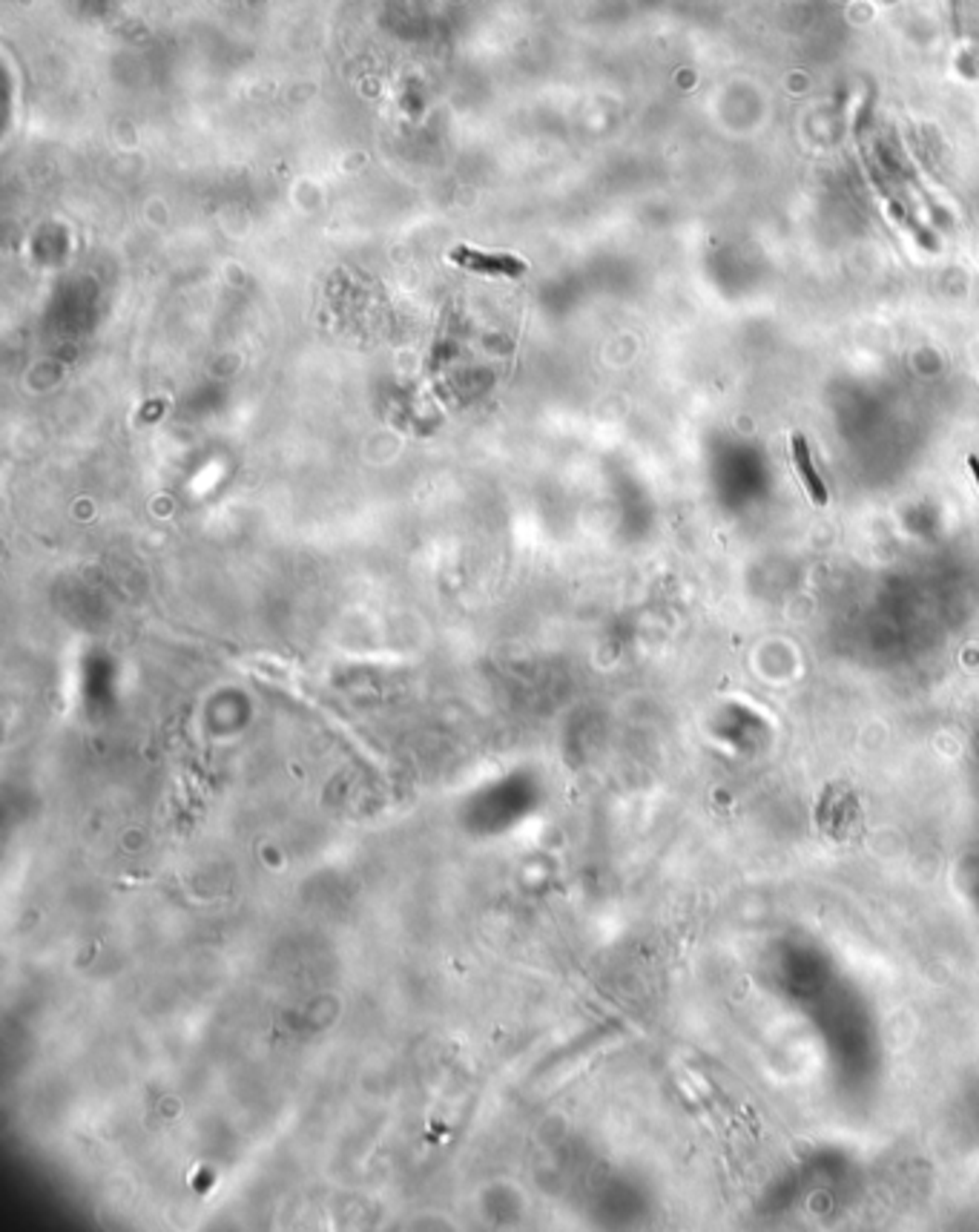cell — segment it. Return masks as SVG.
<instances>
[{"instance_id":"obj_1","label":"cell","mask_w":979,"mask_h":1232,"mask_svg":"<svg viewBox=\"0 0 979 1232\" xmlns=\"http://www.w3.org/2000/svg\"><path fill=\"white\" fill-rule=\"evenodd\" d=\"M448 258H451L454 265H460V268H466V271H471V273L506 276V279L523 276L526 268H529L520 256H511V253H485V250H477V247H469V245L454 247V250L448 253Z\"/></svg>"},{"instance_id":"obj_2","label":"cell","mask_w":979,"mask_h":1232,"mask_svg":"<svg viewBox=\"0 0 979 1232\" xmlns=\"http://www.w3.org/2000/svg\"><path fill=\"white\" fill-rule=\"evenodd\" d=\"M793 457H796V469H799V474H801V483H804V489H807L810 500H813L815 506H825V503H827V489H825L822 477L815 474V466H813V460H810V448H807V443H804L801 434L793 437Z\"/></svg>"},{"instance_id":"obj_3","label":"cell","mask_w":979,"mask_h":1232,"mask_svg":"<svg viewBox=\"0 0 979 1232\" xmlns=\"http://www.w3.org/2000/svg\"><path fill=\"white\" fill-rule=\"evenodd\" d=\"M968 466H971V471H973V477H976V483H979V460H976V457H968Z\"/></svg>"}]
</instances>
